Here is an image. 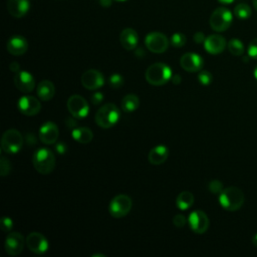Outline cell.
I'll list each match as a JSON object with an SVG mask.
<instances>
[{
  "label": "cell",
  "instance_id": "1",
  "mask_svg": "<svg viewBox=\"0 0 257 257\" xmlns=\"http://www.w3.org/2000/svg\"><path fill=\"white\" fill-rule=\"evenodd\" d=\"M244 201V193L235 186L227 187L219 194V203L226 211L234 212L239 210L243 206Z\"/></svg>",
  "mask_w": 257,
  "mask_h": 257
},
{
  "label": "cell",
  "instance_id": "2",
  "mask_svg": "<svg viewBox=\"0 0 257 257\" xmlns=\"http://www.w3.org/2000/svg\"><path fill=\"white\" fill-rule=\"evenodd\" d=\"M146 80L152 85H163L172 78V69L166 63L157 62L150 65L145 73Z\"/></svg>",
  "mask_w": 257,
  "mask_h": 257
},
{
  "label": "cell",
  "instance_id": "3",
  "mask_svg": "<svg viewBox=\"0 0 257 257\" xmlns=\"http://www.w3.org/2000/svg\"><path fill=\"white\" fill-rule=\"evenodd\" d=\"M32 164L38 173L42 175L50 174L55 167V156L46 148L38 149L32 156Z\"/></svg>",
  "mask_w": 257,
  "mask_h": 257
},
{
  "label": "cell",
  "instance_id": "4",
  "mask_svg": "<svg viewBox=\"0 0 257 257\" xmlns=\"http://www.w3.org/2000/svg\"><path fill=\"white\" fill-rule=\"evenodd\" d=\"M120 112L114 103H105L101 105L95 113V123L101 128L113 126L119 119Z\"/></svg>",
  "mask_w": 257,
  "mask_h": 257
},
{
  "label": "cell",
  "instance_id": "5",
  "mask_svg": "<svg viewBox=\"0 0 257 257\" xmlns=\"http://www.w3.org/2000/svg\"><path fill=\"white\" fill-rule=\"evenodd\" d=\"M232 21V12L225 7H219L212 12L209 23L214 31L223 32L230 27Z\"/></svg>",
  "mask_w": 257,
  "mask_h": 257
},
{
  "label": "cell",
  "instance_id": "6",
  "mask_svg": "<svg viewBox=\"0 0 257 257\" xmlns=\"http://www.w3.org/2000/svg\"><path fill=\"white\" fill-rule=\"evenodd\" d=\"M23 146V137L15 128L7 130L1 138V149L7 154L18 153Z\"/></svg>",
  "mask_w": 257,
  "mask_h": 257
},
{
  "label": "cell",
  "instance_id": "7",
  "mask_svg": "<svg viewBox=\"0 0 257 257\" xmlns=\"http://www.w3.org/2000/svg\"><path fill=\"white\" fill-rule=\"evenodd\" d=\"M133 202L131 197L124 194H119L113 197L109 203V214L114 218H122L131 211Z\"/></svg>",
  "mask_w": 257,
  "mask_h": 257
},
{
  "label": "cell",
  "instance_id": "8",
  "mask_svg": "<svg viewBox=\"0 0 257 257\" xmlns=\"http://www.w3.org/2000/svg\"><path fill=\"white\" fill-rule=\"evenodd\" d=\"M66 105L70 114L75 118H83L88 114V103L86 99L79 94L70 95L67 99Z\"/></svg>",
  "mask_w": 257,
  "mask_h": 257
},
{
  "label": "cell",
  "instance_id": "9",
  "mask_svg": "<svg viewBox=\"0 0 257 257\" xmlns=\"http://www.w3.org/2000/svg\"><path fill=\"white\" fill-rule=\"evenodd\" d=\"M145 44L150 51L154 53H163L169 47V39L164 33L154 31L146 36Z\"/></svg>",
  "mask_w": 257,
  "mask_h": 257
},
{
  "label": "cell",
  "instance_id": "10",
  "mask_svg": "<svg viewBox=\"0 0 257 257\" xmlns=\"http://www.w3.org/2000/svg\"><path fill=\"white\" fill-rule=\"evenodd\" d=\"M188 223L193 232L196 234H204L210 225L207 214L201 210L193 211L188 218Z\"/></svg>",
  "mask_w": 257,
  "mask_h": 257
},
{
  "label": "cell",
  "instance_id": "11",
  "mask_svg": "<svg viewBox=\"0 0 257 257\" xmlns=\"http://www.w3.org/2000/svg\"><path fill=\"white\" fill-rule=\"evenodd\" d=\"M26 243V239L24 240V237L19 232H11L6 236L5 239V251L10 256H16L19 255L23 248L24 244Z\"/></svg>",
  "mask_w": 257,
  "mask_h": 257
},
{
  "label": "cell",
  "instance_id": "12",
  "mask_svg": "<svg viewBox=\"0 0 257 257\" xmlns=\"http://www.w3.org/2000/svg\"><path fill=\"white\" fill-rule=\"evenodd\" d=\"M80 81L84 88L88 90H95L103 85L104 77L99 70L88 69L82 73Z\"/></svg>",
  "mask_w": 257,
  "mask_h": 257
},
{
  "label": "cell",
  "instance_id": "13",
  "mask_svg": "<svg viewBox=\"0 0 257 257\" xmlns=\"http://www.w3.org/2000/svg\"><path fill=\"white\" fill-rule=\"evenodd\" d=\"M26 245L28 249L35 254H43L49 248L47 239L39 232H31L26 237Z\"/></svg>",
  "mask_w": 257,
  "mask_h": 257
},
{
  "label": "cell",
  "instance_id": "14",
  "mask_svg": "<svg viewBox=\"0 0 257 257\" xmlns=\"http://www.w3.org/2000/svg\"><path fill=\"white\" fill-rule=\"evenodd\" d=\"M19 111L27 116H32L37 114L41 109V104L38 98L31 95H24L18 100Z\"/></svg>",
  "mask_w": 257,
  "mask_h": 257
},
{
  "label": "cell",
  "instance_id": "15",
  "mask_svg": "<svg viewBox=\"0 0 257 257\" xmlns=\"http://www.w3.org/2000/svg\"><path fill=\"white\" fill-rule=\"evenodd\" d=\"M14 84L19 91L28 93L34 89L35 80L33 75L28 71L19 70L14 74Z\"/></svg>",
  "mask_w": 257,
  "mask_h": 257
},
{
  "label": "cell",
  "instance_id": "16",
  "mask_svg": "<svg viewBox=\"0 0 257 257\" xmlns=\"http://www.w3.org/2000/svg\"><path fill=\"white\" fill-rule=\"evenodd\" d=\"M182 68L188 72H198L202 69L204 60L203 58L194 52H187L182 55L180 59Z\"/></svg>",
  "mask_w": 257,
  "mask_h": 257
},
{
  "label": "cell",
  "instance_id": "17",
  "mask_svg": "<svg viewBox=\"0 0 257 257\" xmlns=\"http://www.w3.org/2000/svg\"><path fill=\"white\" fill-rule=\"evenodd\" d=\"M58 126L52 121L44 122L39 128V139L44 145H53L58 138Z\"/></svg>",
  "mask_w": 257,
  "mask_h": 257
},
{
  "label": "cell",
  "instance_id": "18",
  "mask_svg": "<svg viewBox=\"0 0 257 257\" xmlns=\"http://www.w3.org/2000/svg\"><path fill=\"white\" fill-rule=\"evenodd\" d=\"M227 46L226 39L219 34H212L206 37L204 42V47L206 51L210 54H219L224 51Z\"/></svg>",
  "mask_w": 257,
  "mask_h": 257
},
{
  "label": "cell",
  "instance_id": "19",
  "mask_svg": "<svg viewBox=\"0 0 257 257\" xmlns=\"http://www.w3.org/2000/svg\"><path fill=\"white\" fill-rule=\"evenodd\" d=\"M6 48L10 54L19 56L27 51L28 42L25 37L21 35H14L7 40Z\"/></svg>",
  "mask_w": 257,
  "mask_h": 257
},
{
  "label": "cell",
  "instance_id": "20",
  "mask_svg": "<svg viewBox=\"0 0 257 257\" xmlns=\"http://www.w3.org/2000/svg\"><path fill=\"white\" fill-rule=\"evenodd\" d=\"M30 8L29 0H8L7 10L15 18H21L27 14Z\"/></svg>",
  "mask_w": 257,
  "mask_h": 257
},
{
  "label": "cell",
  "instance_id": "21",
  "mask_svg": "<svg viewBox=\"0 0 257 257\" xmlns=\"http://www.w3.org/2000/svg\"><path fill=\"white\" fill-rule=\"evenodd\" d=\"M119 42L126 50H133L139 42V35L133 28H124L119 34Z\"/></svg>",
  "mask_w": 257,
  "mask_h": 257
},
{
  "label": "cell",
  "instance_id": "22",
  "mask_svg": "<svg viewBox=\"0 0 257 257\" xmlns=\"http://www.w3.org/2000/svg\"><path fill=\"white\" fill-rule=\"evenodd\" d=\"M168 157H169V149L164 145H159L150 151L148 159L152 165L158 166L165 163Z\"/></svg>",
  "mask_w": 257,
  "mask_h": 257
},
{
  "label": "cell",
  "instance_id": "23",
  "mask_svg": "<svg viewBox=\"0 0 257 257\" xmlns=\"http://www.w3.org/2000/svg\"><path fill=\"white\" fill-rule=\"evenodd\" d=\"M36 92H37V96L41 100L47 101V100H50L54 96L55 86L50 80L44 79L38 83Z\"/></svg>",
  "mask_w": 257,
  "mask_h": 257
},
{
  "label": "cell",
  "instance_id": "24",
  "mask_svg": "<svg viewBox=\"0 0 257 257\" xmlns=\"http://www.w3.org/2000/svg\"><path fill=\"white\" fill-rule=\"evenodd\" d=\"M71 136L77 143L83 144V145L90 143L93 138V134H92L91 130L88 127H85V126H80V127L74 128L71 132Z\"/></svg>",
  "mask_w": 257,
  "mask_h": 257
},
{
  "label": "cell",
  "instance_id": "25",
  "mask_svg": "<svg viewBox=\"0 0 257 257\" xmlns=\"http://www.w3.org/2000/svg\"><path fill=\"white\" fill-rule=\"evenodd\" d=\"M194 204V195L189 191L181 192L176 198V206L180 210H187Z\"/></svg>",
  "mask_w": 257,
  "mask_h": 257
},
{
  "label": "cell",
  "instance_id": "26",
  "mask_svg": "<svg viewBox=\"0 0 257 257\" xmlns=\"http://www.w3.org/2000/svg\"><path fill=\"white\" fill-rule=\"evenodd\" d=\"M121 109L124 112H133L134 110H136L139 105H140V99L138 97V95L134 94V93H130L123 96V98L121 99Z\"/></svg>",
  "mask_w": 257,
  "mask_h": 257
},
{
  "label": "cell",
  "instance_id": "27",
  "mask_svg": "<svg viewBox=\"0 0 257 257\" xmlns=\"http://www.w3.org/2000/svg\"><path fill=\"white\" fill-rule=\"evenodd\" d=\"M251 7L246 3H240L236 5L234 8V15L240 20L248 19L251 16Z\"/></svg>",
  "mask_w": 257,
  "mask_h": 257
},
{
  "label": "cell",
  "instance_id": "28",
  "mask_svg": "<svg viewBox=\"0 0 257 257\" xmlns=\"http://www.w3.org/2000/svg\"><path fill=\"white\" fill-rule=\"evenodd\" d=\"M227 47L230 53L235 56H241L244 53V45L240 39H237V38L230 39L229 42L227 43Z\"/></svg>",
  "mask_w": 257,
  "mask_h": 257
},
{
  "label": "cell",
  "instance_id": "29",
  "mask_svg": "<svg viewBox=\"0 0 257 257\" xmlns=\"http://www.w3.org/2000/svg\"><path fill=\"white\" fill-rule=\"evenodd\" d=\"M186 36L183 33L177 32L172 35L170 42L174 47H182L186 43Z\"/></svg>",
  "mask_w": 257,
  "mask_h": 257
},
{
  "label": "cell",
  "instance_id": "30",
  "mask_svg": "<svg viewBox=\"0 0 257 257\" xmlns=\"http://www.w3.org/2000/svg\"><path fill=\"white\" fill-rule=\"evenodd\" d=\"M108 83L112 88L117 89L123 85V77L118 73H114L109 76Z\"/></svg>",
  "mask_w": 257,
  "mask_h": 257
},
{
  "label": "cell",
  "instance_id": "31",
  "mask_svg": "<svg viewBox=\"0 0 257 257\" xmlns=\"http://www.w3.org/2000/svg\"><path fill=\"white\" fill-rule=\"evenodd\" d=\"M11 171V164L5 157L0 158V175L1 177L7 176Z\"/></svg>",
  "mask_w": 257,
  "mask_h": 257
},
{
  "label": "cell",
  "instance_id": "32",
  "mask_svg": "<svg viewBox=\"0 0 257 257\" xmlns=\"http://www.w3.org/2000/svg\"><path fill=\"white\" fill-rule=\"evenodd\" d=\"M198 80L203 85H208L212 82L213 76L212 74L207 70H200L198 73Z\"/></svg>",
  "mask_w": 257,
  "mask_h": 257
},
{
  "label": "cell",
  "instance_id": "33",
  "mask_svg": "<svg viewBox=\"0 0 257 257\" xmlns=\"http://www.w3.org/2000/svg\"><path fill=\"white\" fill-rule=\"evenodd\" d=\"M208 188H209L210 192H211L212 194H215V195H219V194L224 190L223 184H222V182L219 181V180H213V181H211V182L209 183V185H208Z\"/></svg>",
  "mask_w": 257,
  "mask_h": 257
},
{
  "label": "cell",
  "instance_id": "34",
  "mask_svg": "<svg viewBox=\"0 0 257 257\" xmlns=\"http://www.w3.org/2000/svg\"><path fill=\"white\" fill-rule=\"evenodd\" d=\"M13 227V221L9 217H2L0 220V228L4 232H10V230Z\"/></svg>",
  "mask_w": 257,
  "mask_h": 257
},
{
  "label": "cell",
  "instance_id": "35",
  "mask_svg": "<svg viewBox=\"0 0 257 257\" xmlns=\"http://www.w3.org/2000/svg\"><path fill=\"white\" fill-rule=\"evenodd\" d=\"M247 52L249 57L253 59H257V38H254L253 40L250 41L247 48Z\"/></svg>",
  "mask_w": 257,
  "mask_h": 257
},
{
  "label": "cell",
  "instance_id": "36",
  "mask_svg": "<svg viewBox=\"0 0 257 257\" xmlns=\"http://www.w3.org/2000/svg\"><path fill=\"white\" fill-rule=\"evenodd\" d=\"M186 222H187V220H186L185 216L182 215V214H177V215H175L174 218H173V223H174V225H175L176 227H178V228L184 227V226L186 225Z\"/></svg>",
  "mask_w": 257,
  "mask_h": 257
},
{
  "label": "cell",
  "instance_id": "37",
  "mask_svg": "<svg viewBox=\"0 0 257 257\" xmlns=\"http://www.w3.org/2000/svg\"><path fill=\"white\" fill-rule=\"evenodd\" d=\"M102 99H103V94L101 93V92H98V91H96L95 93H93L92 95H91V98H90V100H91V102H92V104H99L101 101H102Z\"/></svg>",
  "mask_w": 257,
  "mask_h": 257
},
{
  "label": "cell",
  "instance_id": "38",
  "mask_svg": "<svg viewBox=\"0 0 257 257\" xmlns=\"http://www.w3.org/2000/svg\"><path fill=\"white\" fill-rule=\"evenodd\" d=\"M193 38H194V41H195L196 43H198V44H200V43H204V42H205V39H206L205 34H204L203 32H201V31L196 32V33L194 34Z\"/></svg>",
  "mask_w": 257,
  "mask_h": 257
},
{
  "label": "cell",
  "instance_id": "39",
  "mask_svg": "<svg viewBox=\"0 0 257 257\" xmlns=\"http://www.w3.org/2000/svg\"><path fill=\"white\" fill-rule=\"evenodd\" d=\"M9 68H10V70H11L12 72L16 73V72H18V71L20 70V65H19L18 62L13 61V62H11V64L9 65Z\"/></svg>",
  "mask_w": 257,
  "mask_h": 257
},
{
  "label": "cell",
  "instance_id": "40",
  "mask_svg": "<svg viewBox=\"0 0 257 257\" xmlns=\"http://www.w3.org/2000/svg\"><path fill=\"white\" fill-rule=\"evenodd\" d=\"M55 150L57 151V153L59 154H64L66 152V146L65 144H62V143H59L55 146Z\"/></svg>",
  "mask_w": 257,
  "mask_h": 257
},
{
  "label": "cell",
  "instance_id": "41",
  "mask_svg": "<svg viewBox=\"0 0 257 257\" xmlns=\"http://www.w3.org/2000/svg\"><path fill=\"white\" fill-rule=\"evenodd\" d=\"M171 80H172V82H173L174 84H179V83H181L182 77H181L180 74H175L174 76H172Z\"/></svg>",
  "mask_w": 257,
  "mask_h": 257
},
{
  "label": "cell",
  "instance_id": "42",
  "mask_svg": "<svg viewBox=\"0 0 257 257\" xmlns=\"http://www.w3.org/2000/svg\"><path fill=\"white\" fill-rule=\"evenodd\" d=\"M99 3L101 4V6L108 7L111 4V0H99Z\"/></svg>",
  "mask_w": 257,
  "mask_h": 257
},
{
  "label": "cell",
  "instance_id": "43",
  "mask_svg": "<svg viewBox=\"0 0 257 257\" xmlns=\"http://www.w3.org/2000/svg\"><path fill=\"white\" fill-rule=\"evenodd\" d=\"M219 3L221 4H225V5H228V4H231L233 3L235 0H217Z\"/></svg>",
  "mask_w": 257,
  "mask_h": 257
},
{
  "label": "cell",
  "instance_id": "44",
  "mask_svg": "<svg viewBox=\"0 0 257 257\" xmlns=\"http://www.w3.org/2000/svg\"><path fill=\"white\" fill-rule=\"evenodd\" d=\"M252 244H253L255 247H257V233L252 237Z\"/></svg>",
  "mask_w": 257,
  "mask_h": 257
},
{
  "label": "cell",
  "instance_id": "45",
  "mask_svg": "<svg viewBox=\"0 0 257 257\" xmlns=\"http://www.w3.org/2000/svg\"><path fill=\"white\" fill-rule=\"evenodd\" d=\"M252 3H253V7L257 11V0H252Z\"/></svg>",
  "mask_w": 257,
  "mask_h": 257
},
{
  "label": "cell",
  "instance_id": "46",
  "mask_svg": "<svg viewBox=\"0 0 257 257\" xmlns=\"http://www.w3.org/2000/svg\"><path fill=\"white\" fill-rule=\"evenodd\" d=\"M254 76H255V78L257 79V65H256V67H255V69H254Z\"/></svg>",
  "mask_w": 257,
  "mask_h": 257
},
{
  "label": "cell",
  "instance_id": "47",
  "mask_svg": "<svg viewBox=\"0 0 257 257\" xmlns=\"http://www.w3.org/2000/svg\"><path fill=\"white\" fill-rule=\"evenodd\" d=\"M95 256H101V257H105V255H103V254H93V255H92V257H95Z\"/></svg>",
  "mask_w": 257,
  "mask_h": 257
},
{
  "label": "cell",
  "instance_id": "48",
  "mask_svg": "<svg viewBox=\"0 0 257 257\" xmlns=\"http://www.w3.org/2000/svg\"><path fill=\"white\" fill-rule=\"evenodd\" d=\"M116 1H126V0H116Z\"/></svg>",
  "mask_w": 257,
  "mask_h": 257
}]
</instances>
